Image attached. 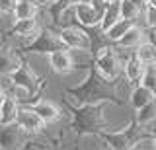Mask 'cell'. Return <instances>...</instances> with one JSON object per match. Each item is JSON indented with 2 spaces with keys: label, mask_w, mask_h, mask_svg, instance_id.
I'll use <instances>...</instances> for the list:
<instances>
[{
  "label": "cell",
  "mask_w": 156,
  "mask_h": 150,
  "mask_svg": "<svg viewBox=\"0 0 156 150\" xmlns=\"http://www.w3.org/2000/svg\"><path fill=\"white\" fill-rule=\"evenodd\" d=\"M94 66L101 80L113 84L123 74V57L117 53L113 43H104L94 53Z\"/></svg>",
  "instance_id": "6da1fadb"
},
{
  "label": "cell",
  "mask_w": 156,
  "mask_h": 150,
  "mask_svg": "<svg viewBox=\"0 0 156 150\" xmlns=\"http://www.w3.org/2000/svg\"><path fill=\"white\" fill-rule=\"evenodd\" d=\"M58 37H61L62 45L66 49H88L92 51V35L90 30L82 26H66V27H58Z\"/></svg>",
  "instance_id": "7a4b0ae2"
},
{
  "label": "cell",
  "mask_w": 156,
  "mask_h": 150,
  "mask_svg": "<svg viewBox=\"0 0 156 150\" xmlns=\"http://www.w3.org/2000/svg\"><path fill=\"white\" fill-rule=\"evenodd\" d=\"M62 41L58 37V31L51 27H41V31L33 37V41L27 45L29 53H37V55H51L53 51L62 49Z\"/></svg>",
  "instance_id": "3957f363"
},
{
  "label": "cell",
  "mask_w": 156,
  "mask_h": 150,
  "mask_svg": "<svg viewBox=\"0 0 156 150\" xmlns=\"http://www.w3.org/2000/svg\"><path fill=\"white\" fill-rule=\"evenodd\" d=\"M16 125L27 137H35V134H41L43 131L47 129L45 121H43L39 115L35 113V109L31 105H20L18 117H16Z\"/></svg>",
  "instance_id": "277c9868"
},
{
  "label": "cell",
  "mask_w": 156,
  "mask_h": 150,
  "mask_svg": "<svg viewBox=\"0 0 156 150\" xmlns=\"http://www.w3.org/2000/svg\"><path fill=\"white\" fill-rule=\"evenodd\" d=\"M27 134L14 125H0V150H22L27 142Z\"/></svg>",
  "instance_id": "5b68a950"
},
{
  "label": "cell",
  "mask_w": 156,
  "mask_h": 150,
  "mask_svg": "<svg viewBox=\"0 0 156 150\" xmlns=\"http://www.w3.org/2000/svg\"><path fill=\"white\" fill-rule=\"evenodd\" d=\"M47 57H49V66H51V70L55 72V74L66 76V74H70L72 70H76L74 61H72V53H70V49H66V47L53 51L51 55H47Z\"/></svg>",
  "instance_id": "8992f818"
},
{
  "label": "cell",
  "mask_w": 156,
  "mask_h": 150,
  "mask_svg": "<svg viewBox=\"0 0 156 150\" xmlns=\"http://www.w3.org/2000/svg\"><path fill=\"white\" fill-rule=\"evenodd\" d=\"M12 80H14V84H18V86H23V88H27V90H31V92H39V88H41V78H39V74L35 70L31 68L29 65H26L23 62L22 66L16 70V72H12Z\"/></svg>",
  "instance_id": "52a82bcc"
},
{
  "label": "cell",
  "mask_w": 156,
  "mask_h": 150,
  "mask_svg": "<svg viewBox=\"0 0 156 150\" xmlns=\"http://www.w3.org/2000/svg\"><path fill=\"white\" fill-rule=\"evenodd\" d=\"M31 107L35 109V113L45 121V125H51V123H57L62 115V109L58 107L53 99L49 98H37L35 101L31 103Z\"/></svg>",
  "instance_id": "ba28073f"
},
{
  "label": "cell",
  "mask_w": 156,
  "mask_h": 150,
  "mask_svg": "<svg viewBox=\"0 0 156 150\" xmlns=\"http://www.w3.org/2000/svg\"><path fill=\"white\" fill-rule=\"evenodd\" d=\"M100 20H101V16L94 10V6H92L90 2H86V0H78L76 2V22H78V26L86 27V30H94V27L100 26Z\"/></svg>",
  "instance_id": "9c48e42d"
},
{
  "label": "cell",
  "mask_w": 156,
  "mask_h": 150,
  "mask_svg": "<svg viewBox=\"0 0 156 150\" xmlns=\"http://www.w3.org/2000/svg\"><path fill=\"white\" fill-rule=\"evenodd\" d=\"M143 41H146V27L140 26V23H133V26L129 27V31H127L125 35L115 43V47H119V49H125V51H131V53H133Z\"/></svg>",
  "instance_id": "30bf717a"
},
{
  "label": "cell",
  "mask_w": 156,
  "mask_h": 150,
  "mask_svg": "<svg viewBox=\"0 0 156 150\" xmlns=\"http://www.w3.org/2000/svg\"><path fill=\"white\" fill-rule=\"evenodd\" d=\"M23 65V57L10 45L0 47V74H12Z\"/></svg>",
  "instance_id": "8fae6325"
},
{
  "label": "cell",
  "mask_w": 156,
  "mask_h": 150,
  "mask_svg": "<svg viewBox=\"0 0 156 150\" xmlns=\"http://www.w3.org/2000/svg\"><path fill=\"white\" fill-rule=\"evenodd\" d=\"M154 99H156V94L152 90L143 86V84H136V86L131 88L129 98H127V103H129V107L133 111H136V109L144 107L146 103H150V101H154Z\"/></svg>",
  "instance_id": "7c38bea8"
},
{
  "label": "cell",
  "mask_w": 156,
  "mask_h": 150,
  "mask_svg": "<svg viewBox=\"0 0 156 150\" xmlns=\"http://www.w3.org/2000/svg\"><path fill=\"white\" fill-rule=\"evenodd\" d=\"M144 68H146V66L139 59H135V55H129L123 61V76H125V80L129 82L131 86L140 84L143 74H144Z\"/></svg>",
  "instance_id": "4fadbf2b"
},
{
  "label": "cell",
  "mask_w": 156,
  "mask_h": 150,
  "mask_svg": "<svg viewBox=\"0 0 156 150\" xmlns=\"http://www.w3.org/2000/svg\"><path fill=\"white\" fill-rule=\"evenodd\" d=\"M20 111V103L12 96H4L0 101V125H14Z\"/></svg>",
  "instance_id": "5bb4252c"
},
{
  "label": "cell",
  "mask_w": 156,
  "mask_h": 150,
  "mask_svg": "<svg viewBox=\"0 0 156 150\" xmlns=\"http://www.w3.org/2000/svg\"><path fill=\"white\" fill-rule=\"evenodd\" d=\"M133 55H135V59H139L144 66L156 65V45L148 39V35H146V41H143V43H140V45L133 51Z\"/></svg>",
  "instance_id": "9a60e30c"
},
{
  "label": "cell",
  "mask_w": 156,
  "mask_h": 150,
  "mask_svg": "<svg viewBox=\"0 0 156 150\" xmlns=\"http://www.w3.org/2000/svg\"><path fill=\"white\" fill-rule=\"evenodd\" d=\"M135 123L140 127H150L156 123V99L135 111Z\"/></svg>",
  "instance_id": "2e32d148"
},
{
  "label": "cell",
  "mask_w": 156,
  "mask_h": 150,
  "mask_svg": "<svg viewBox=\"0 0 156 150\" xmlns=\"http://www.w3.org/2000/svg\"><path fill=\"white\" fill-rule=\"evenodd\" d=\"M119 8H121V18H123V20L131 22V23H140L144 8L136 6V4H133L131 0H121V2H119Z\"/></svg>",
  "instance_id": "e0dca14e"
},
{
  "label": "cell",
  "mask_w": 156,
  "mask_h": 150,
  "mask_svg": "<svg viewBox=\"0 0 156 150\" xmlns=\"http://www.w3.org/2000/svg\"><path fill=\"white\" fill-rule=\"evenodd\" d=\"M131 26H133V23H131V22H127V20H123V18H121V20H117V22L113 23V26H111V27H107V30L104 31L105 41H107V43H113V45H115V43L119 41V39L125 35L127 31H129V27H131Z\"/></svg>",
  "instance_id": "ac0fdd59"
},
{
  "label": "cell",
  "mask_w": 156,
  "mask_h": 150,
  "mask_svg": "<svg viewBox=\"0 0 156 150\" xmlns=\"http://www.w3.org/2000/svg\"><path fill=\"white\" fill-rule=\"evenodd\" d=\"M55 22L58 23V27H66V26H76V2L61 6V10L57 12Z\"/></svg>",
  "instance_id": "d6986e66"
},
{
  "label": "cell",
  "mask_w": 156,
  "mask_h": 150,
  "mask_svg": "<svg viewBox=\"0 0 156 150\" xmlns=\"http://www.w3.org/2000/svg\"><path fill=\"white\" fill-rule=\"evenodd\" d=\"M41 12V8L31 0H20L16 10H14V18L16 20H29V18H37V14Z\"/></svg>",
  "instance_id": "ffe728a7"
},
{
  "label": "cell",
  "mask_w": 156,
  "mask_h": 150,
  "mask_svg": "<svg viewBox=\"0 0 156 150\" xmlns=\"http://www.w3.org/2000/svg\"><path fill=\"white\" fill-rule=\"evenodd\" d=\"M117 20H121V8H119V2L117 4H107V8L101 14V20H100V30L105 31L107 27H111Z\"/></svg>",
  "instance_id": "44dd1931"
},
{
  "label": "cell",
  "mask_w": 156,
  "mask_h": 150,
  "mask_svg": "<svg viewBox=\"0 0 156 150\" xmlns=\"http://www.w3.org/2000/svg\"><path fill=\"white\" fill-rule=\"evenodd\" d=\"M8 96H12V98L16 99L20 105H31L33 101L37 99V94H35V92L23 88V86H18V84H14V86H12V90H10V94H8Z\"/></svg>",
  "instance_id": "7402d4cb"
},
{
  "label": "cell",
  "mask_w": 156,
  "mask_h": 150,
  "mask_svg": "<svg viewBox=\"0 0 156 150\" xmlns=\"http://www.w3.org/2000/svg\"><path fill=\"white\" fill-rule=\"evenodd\" d=\"M140 26H144L146 30H156V6L154 4H146L144 6Z\"/></svg>",
  "instance_id": "603a6c76"
},
{
  "label": "cell",
  "mask_w": 156,
  "mask_h": 150,
  "mask_svg": "<svg viewBox=\"0 0 156 150\" xmlns=\"http://www.w3.org/2000/svg\"><path fill=\"white\" fill-rule=\"evenodd\" d=\"M140 84L146 86V88H150V90L156 94V65L146 66V68H144V74H143V80H140Z\"/></svg>",
  "instance_id": "cb8c5ba5"
},
{
  "label": "cell",
  "mask_w": 156,
  "mask_h": 150,
  "mask_svg": "<svg viewBox=\"0 0 156 150\" xmlns=\"http://www.w3.org/2000/svg\"><path fill=\"white\" fill-rule=\"evenodd\" d=\"M18 2L20 0H0V14L2 16H14Z\"/></svg>",
  "instance_id": "d4e9b609"
},
{
  "label": "cell",
  "mask_w": 156,
  "mask_h": 150,
  "mask_svg": "<svg viewBox=\"0 0 156 150\" xmlns=\"http://www.w3.org/2000/svg\"><path fill=\"white\" fill-rule=\"evenodd\" d=\"M86 2H90L92 6H94V10L100 14V16L104 14V10L107 8V0H86Z\"/></svg>",
  "instance_id": "484cf974"
},
{
  "label": "cell",
  "mask_w": 156,
  "mask_h": 150,
  "mask_svg": "<svg viewBox=\"0 0 156 150\" xmlns=\"http://www.w3.org/2000/svg\"><path fill=\"white\" fill-rule=\"evenodd\" d=\"M131 2H133V4H136V6H140V8H144V6H146V4L143 2V0H131Z\"/></svg>",
  "instance_id": "4316f807"
},
{
  "label": "cell",
  "mask_w": 156,
  "mask_h": 150,
  "mask_svg": "<svg viewBox=\"0 0 156 150\" xmlns=\"http://www.w3.org/2000/svg\"><path fill=\"white\" fill-rule=\"evenodd\" d=\"M117 2H121V0H107V4H117Z\"/></svg>",
  "instance_id": "83f0119b"
},
{
  "label": "cell",
  "mask_w": 156,
  "mask_h": 150,
  "mask_svg": "<svg viewBox=\"0 0 156 150\" xmlns=\"http://www.w3.org/2000/svg\"><path fill=\"white\" fill-rule=\"evenodd\" d=\"M4 96H6V94H4V92H2V90H0V101H2V99H4Z\"/></svg>",
  "instance_id": "f1b7e54d"
},
{
  "label": "cell",
  "mask_w": 156,
  "mask_h": 150,
  "mask_svg": "<svg viewBox=\"0 0 156 150\" xmlns=\"http://www.w3.org/2000/svg\"><path fill=\"white\" fill-rule=\"evenodd\" d=\"M152 138H154V146H156V131L152 133Z\"/></svg>",
  "instance_id": "f546056e"
},
{
  "label": "cell",
  "mask_w": 156,
  "mask_h": 150,
  "mask_svg": "<svg viewBox=\"0 0 156 150\" xmlns=\"http://www.w3.org/2000/svg\"><path fill=\"white\" fill-rule=\"evenodd\" d=\"M143 2H144V4H150V0H143Z\"/></svg>",
  "instance_id": "4dcf8cb0"
},
{
  "label": "cell",
  "mask_w": 156,
  "mask_h": 150,
  "mask_svg": "<svg viewBox=\"0 0 156 150\" xmlns=\"http://www.w3.org/2000/svg\"><path fill=\"white\" fill-rule=\"evenodd\" d=\"M150 4H154V6H156V0H150Z\"/></svg>",
  "instance_id": "1f68e13d"
}]
</instances>
